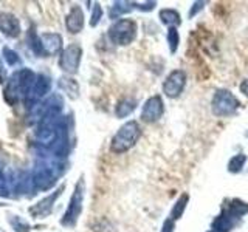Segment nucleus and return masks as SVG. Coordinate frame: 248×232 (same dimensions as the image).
Instances as JSON below:
<instances>
[{
    "instance_id": "obj_19",
    "label": "nucleus",
    "mask_w": 248,
    "mask_h": 232,
    "mask_svg": "<svg viewBox=\"0 0 248 232\" xmlns=\"http://www.w3.org/2000/svg\"><path fill=\"white\" fill-rule=\"evenodd\" d=\"M59 85H61V88L64 90L70 98H76L78 96V84L73 79H68V77H62Z\"/></svg>"
},
{
    "instance_id": "obj_26",
    "label": "nucleus",
    "mask_w": 248,
    "mask_h": 232,
    "mask_svg": "<svg viewBox=\"0 0 248 232\" xmlns=\"http://www.w3.org/2000/svg\"><path fill=\"white\" fill-rule=\"evenodd\" d=\"M161 232H174V223L170 221V220L165 221V226H163Z\"/></svg>"
},
{
    "instance_id": "obj_14",
    "label": "nucleus",
    "mask_w": 248,
    "mask_h": 232,
    "mask_svg": "<svg viewBox=\"0 0 248 232\" xmlns=\"http://www.w3.org/2000/svg\"><path fill=\"white\" fill-rule=\"evenodd\" d=\"M65 27L70 33H73V34L79 33L84 28V14L79 6H73L72 10H70L65 19Z\"/></svg>"
},
{
    "instance_id": "obj_29",
    "label": "nucleus",
    "mask_w": 248,
    "mask_h": 232,
    "mask_svg": "<svg viewBox=\"0 0 248 232\" xmlns=\"http://www.w3.org/2000/svg\"><path fill=\"white\" fill-rule=\"evenodd\" d=\"M209 232H217V231H214V229H213V231H209Z\"/></svg>"
},
{
    "instance_id": "obj_20",
    "label": "nucleus",
    "mask_w": 248,
    "mask_h": 232,
    "mask_svg": "<svg viewBox=\"0 0 248 232\" xmlns=\"http://www.w3.org/2000/svg\"><path fill=\"white\" fill-rule=\"evenodd\" d=\"M2 56L5 58V60H6V64L8 65H17L19 62H20V58H19V54L16 53V51H13L11 48H8V46H5V48L2 50Z\"/></svg>"
},
{
    "instance_id": "obj_10",
    "label": "nucleus",
    "mask_w": 248,
    "mask_h": 232,
    "mask_svg": "<svg viewBox=\"0 0 248 232\" xmlns=\"http://www.w3.org/2000/svg\"><path fill=\"white\" fill-rule=\"evenodd\" d=\"M185 84H186V74L182 70H175V72H172L168 76V79L163 84V91H165V95L168 98H175L183 91Z\"/></svg>"
},
{
    "instance_id": "obj_18",
    "label": "nucleus",
    "mask_w": 248,
    "mask_h": 232,
    "mask_svg": "<svg viewBox=\"0 0 248 232\" xmlns=\"http://www.w3.org/2000/svg\"><path fill=\"white\" fill-rule=\"evenodd\" d=\"M160 19L163 23H166V25H178L180 23V14H178L175 10H163L160 13Z\"/></svg>"
},
{
    "instance_id": "obj_1",
    "label": "nucleus",
    "mask_w": 248,
    "mask_h": 232,
    "mask_svg": "<svg viewBox=\"0 0 248 232\" xmlns=\"http://www.w3.org/2000/svg\"><path fill=\"white\" fill-rule=\"evenodd\" d=\"M36 76L37 74H34L30 68H20L17 72H14L13 76L8 79L3 90V96L6 99V102L14 105L20 99L25 101Z\"/></svg>"
},
{
    "instance_id": "obj_6",
    "label": "nucleus",
    "mask_w": 248,
    "mask_h": 232,
    "mask_svg": "<svg viewBox=\"0 0 248 232\" xmlns=\"http://www.w3.org/2000/svg\"><path fill=\"white\" fill-rule=\"evenodd\" d=\"M239 107V101L228 90H219L213 98V112L217 116H230Z\"/></svg>"
},
{
    "instance_id": "obj_17",
    "label": "nucleus",
    "mask_w": 248,
    "mask_h": 232,
    "mask_svg": "<svg viewBox=\"0 0 248 232\" xmlns=\"http://www.w3.org/2000/svg\"><path fill=\"white\" fill-rule=\"evenodd\" d=\"M248 212V204L244 203V201L240 200H232L231 204L228 207V214L231 217H242L244 214Z\"/></svg>"
},
{
    "instance_id": "obj_21",
    "label": "nucleus",
    "mask_w": 248,
    "mask_h": 232,
    "mask_svg": "<svg viewBox=\"0 0 248 232\" xmlns=\"http://www.w3.org/2000/svg\"><path fill=\"white\" fill-rule=\"evenodd\" d=\"M245 161L247 158L244 157V155H237V157H234L231 161H230V164H228V170L230 172H239V170H242L244 164H245Z\"/></svg>"
},
{
    "instance_id": "obj_12",
    "label": "nucleus",
    "mask_w": 248,
    "mask_h": 232,
    "mask_svg": "<svg viewBox=\"0 0 248 232\" xmlns=\"http://www.w3.org/2000/svg\"><path fill=\"white\" fill-rule=\"evenodd\" d=\"M0 31H2V34H5L6 37H11V39L19 37L22 33L19 19L11 13H0Z\"/></svg>"
},
{
    "instance_id": "obj_5",
    "label": "nucleus",
    "mask_w": 248,
    "mask_h": 232,
    "mask_svg": "<svg viewBox=\"0 0 248 232\" xmlns=\"http://www.w3.org/2000/svg\"><path fill=\"white\" fill-rule=\"evenodd\" d=\"M137 36V23L130 19H121L115 22L108 29V37L113 44L129 45Z\"/></svg>"
},
{
    "instance_id": "obj_15",
    "label": "nucleus",
    "mask_w": 248,
    "mask_h": 232,
    "mask_svg": "<svg viewBox=\"0 0 248 232\" xmlns=\"http://www.w3.org/2000/svg\"><path fill=\"white\" fill-rule=\"evenodd\" d=\"M134 108H135V101H132V99H123L118 102V105H116V116L118 118H124V116H127L130 115L132 112H134Z\"/></svg>"
},
{
    "instance_id": "obj_9",
    "label": "nucleus",
    "mask_w": 248,
    "mask_h": 232,
    "mask_svg": "<svg viewBox=\"0 0 248 232\" xmlns=\"http://www.w3.org/2000/svg\"><path fill=\"white\" fill-rule=\"evenodd\" d=\"M50 88H51L50 77L45 76V74H37L33 85H31L30 93H28V96H27L25 101H27V102H31L33 105H36V102H39V101H41L46 95V93L50 91Z\"/></svg>"
},
{
    "instance_id": "obj_8",
    "label": "nucleus",
    "mask_w": 248,
    "mask_h": 232,
    "mask_svg": "<svg viewBox=\"0 0 248 232\" xmlns=\"http://www.w3.org/2000/svg\"><path fill=\"white\" fill-rule=\"evenodd\" d=\"M65 186L62 184L59 189H56L53 193H50L48 197H45L44 200H41L39 203H36L34 206L30 207V215L34 217V218H45V217H48L53 211V206L56 203V200L59 198L61 192L64 190Z\"/></svg>"
},
{
    "instance_id": "obj_27",
    "label": "nucleus",
    "mask_w": 248,
    "mask_h": 232,
    "mask_svg": "<svg viewBox=\"0 0 248 232\" xmlns=\"http://www.w3.org/2000/svg\"><path fill=\"white\" fill-rule=\"evenodd\" d=\"M240 91H242L245 96H248V79H245L242 84H240Z\"/></svg>"
},
{
    "instance_id": "obj_25",
    "label": "nucleus",
    "mask_w": 248,
    "mask_h": 232,
    "mask_svg": "<svg viewBox=\"0 0 248 232\" xmlns=\"http://www.w3.org/2000/svg\"><path fill=\"white\" fill-rule=\"evenodd\" d=\"M101 15H103V10H101L99 5H95V8H93V13H92V20H90V25L95 27L98 25V22L101 19Z\"/></svg>"
},
{
    "instance_id": "obj_22",
    "label": "nucleus",
    "mask_w": 248,
    "mask_h": 232,
    "mask_svg": "<svg viewBox=\"0 0 248 232\" xmlns=\"http://www.w3.org/2000/svg\"><path fill=\"white\" fill-rule=\"evenodd\" d=\"M186 201H188V195H182V198L177 201L174 209H172V218H175V220L180 218L183 211H185V207H186Z\"/></svg>"
},
{
    "instance_id": "obj_11",
    "label": "nucleus",
    "mask_w": 248,
    "mask_h": 232,
    "mask_svg": "<svg viewBox=\"0 0 248 232\" xmlns=\"http://www.w3.org/2000/svg\"><path fill=\"white\" fill-rule=\"evenodd\" d=\"M163 112H165V107H163V101L160 96H152L151 99H147V102L143 107L141 112V119L146 122H155L158 121Z\"/></svg>"
},
{
    "instance_id": "obj_24",
    "label": "nucleus",
    "mask_w": 248,
    "mask_h": 232,
    "mask_svg": "<svg viewBox=\"0 0 248 232\" xmlns=\"http://www.w3.org/2000/svg\"><path fill=\"white\" fill-rule=\"evenodd\" d=\"M168 42L170 45V51L174 53L177 50V46H178V33H177L175 28H170L169 29V33H168Z\"/></svg>"
},
{
    "instance_id": "obj_3",
    "label": "nucleus",
    "mask_w": 248,
    "mask_h": 232,
    "mask_svg": "<svg viewBox=\"0 0 248 232\" xmlns=\"http://www.w3.org/2000/svg\"><path fill=\"white\" fill-rule=\"evenodd\" d=\"M84 192H85V184L84 178H79V181L76 183L73 195L70 198L68 207L64 214V217L61 218V224L64 226H75L78 218H79L81 211H82V203H84Z\"/></svg>"
},
{
    "instance_id": "obj_7",
    "label": "nucleus",
    "mask_w": 248,
    "mask_h": 232,
    "mask_svg": "<svg viewBox=\"0 0 248 232\" xmlns=\"http://www.w3.org/2000/svg\"><path fill=\"white\" fill-rule=\"evenodd\" d=\"M82 56V50L79 45H68L67 48L61 53V59H59V67L62 72H65L68 74H75L79 68V62Z\"/></svg>"
},
{
    "instance_id": "obj_13",
    "label": "nucleus",
    "mask_w": 248,
    "mask_h": 232,
    "mask_svg": "<svg viewBox=\"0 0 248 232\" xmlns=\"http://www.w3.org/2000/svg\"><path fill=\"white\" fill-rule=\"evenodd\" d=\"M41 37L44 56L46 54H56L62 50V37L58 33H44L39 36Z\"/></svg>"
},
{
    "instance_id": "obj_28",
    "label": "nucleus",
    "mask_w": 248,
    "mask_h": 232,
    "mask_svg": "<svg viewBox=\"0 0 248 232\" xmlns=\"http://www.w3.org/2000/svg\"><path fill=\"white\" fill-rule=\"evenodd\" d=\"M3 77H5V68L2 65V60H0V82L3 81Z\"/></svg>"
},
{
    "instance_id": "obj_4",
    "label": "nucleus",
    "mask_w": 248,
    "mask_h": 232,
    "mask_svg": "<svg viewBox=\"0 0 248 232\" xmlns=\"http://www.w3.org/2000/svg\"><path fill=\"white\" fill-rule=\"evenodd\" d=\"M61 170L51 164H39L31 174V188L34 190H48L56 183Z\"/></svg>"
},
{
    "instance_id": "obj_2",
    "label": "nucleus",
    "mask_w": 248,
    "mask_h": 232,
    "mask_svg": "<svg viewBox=\"0 0 248 232\" xmlns=\"http://www.w3.org/2000/svg\"><path fill=\"white\" fill-rule=\"evenodd\" d=\"M140 135H141V130H140L138 124L135 121H129L127 124H124V126L116 131L115 136L112 138L110 150L115 153L127 152L130 147L135 145Z\"/></svg>"
},
{
    "instance_id": "obj_16",
    "label": "nucleus",
    "mask_w": 248,
    "mask_h": 232,
    "mask_svg": "<svg viewBox=\"0 0 248 232\" xmlns=\"http://www.w3.org/2000/svg\"><path fill=\"white\" fill-rule=\"evenodd\" d=\"M8 221H10L14 232H30L31 231L30 224L19 215H10V217H8Z\"/></svg>"
},
{
    "instance_id": "obj_23",
    "label": "nucleus",
    "mask_w": 248,
    "mask_h": 232,
    "mask_svg": "<svg viewBox=\"0 0 248 232\" xmlns=\"http://www.w3.org/2000/svg\"><path fill=\"white\" fill-rule=\"evenodd\" d=\"M8 192H10V180H8L5 170L0 167V195L8 197Z\"/></svg>"
}]
</instances>
